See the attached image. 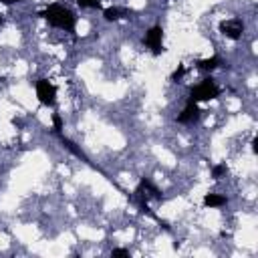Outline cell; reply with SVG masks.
Listing matches in <instances>:
<instances>
[{"label":"cell","instance_id":"6da1fadb","mask_svg":"<svg viewBox=\"0 0 258 258\" xmlns=\"http://www.w3.org/2000/svg\"><path fill=\"white\" fill-rule=\"evenodd\" d=\"M40 16L54 28H60V30H67V32H73L75 26H77V16L73 14V10H69L67 6L62 4H48Z\"/></svg>","mask_w":258,"mask_h":258},{"label":"cell","instance_id":"7a4b0ae2","mask_svg":"<svg viewBox=\"0 0 258 258\" xmlns=\"http://www.w3.org/2000/svg\"><path fill=\"white\" fill-rule=\"evenodd\" d=\"M218 95H220V89H218V85H216V81H214L212 77L204 79L202 83H198V85L191 87V91H189V99L196 101V103L212 101V99H216Z\"/></svg>","mask_w":258,"mask_h":258},{"label":"cell","instance_id":"3957f363","mask_svg":"<svg viewBox=\"0 0 258 258\" xmlns=\"http://www.w3.org/2000/svg\"><path fill=\"white\" fill-rule=\"evenodd\" d=\"M34 91H36V99L40 105L44 107H52L54 101H56V87L48 81V79H38L36 85H34Z\"/></svg>","mask_w":258,"mask_h":258},{"label":"cell","instance_id":"277c9868","mask_svg":"<svg viewBox=\"0 0 258 258\" xmlns=\"http://www.w3.org/2000/svg\"><path fill=\"white\" fill-rule=\"evenodd\" d=\"M143 44L151 50V54L159 56L163 52V28L161 26H151L143 36Z\"/></svg>","mask_w":258,"mask_h":258},{"label":"cell","instance_id":"5b68a950","mask_svg":"<svg viewBox=\"0 0 258 258\" xmlns=\"http://www.w3.org/2000/svg\"><path fill=\"white\" fill-rule=\"evenodd\" d=\"M220 32H222L226 38H230V40H238V38L242 36V32H244V24H242L240 18L222 20V22H220Z\"/></svg>","mask_w":258,"mask_h":258},{"label":"cell","instance_id":"8992f818","mask_svg":"<svg viewBox=\"0 0 258 258\" xmlns=\"http://www.w3.org/2000/svg\"><path fill=\"white\" fill-rule=\"evenodd\" d=\"M198 119H200V107H198V103H196V101L187 99V103H185L183 111L177 115V121H179V123H183V125H189V123H194V121H198Z\"/></svg>","mask_w":258,"mask_h":258},{"label":"cell","instance_id":"52a82bcc","mask_svg":"<svg viewBox=\"0 0 258 258\" xmlns=\"http://www.w3.org/2000/svg\"><path fill=\"white\" fill-rule=\"evenodd\" d=\"M135 194H139L143 200H147V198L161 200V191H159V187H157L155 183H151L147 177H141V181H139L137 187H135Z\"/></svg>","mask_w":258,"mask_h":258},{"label":"cell","instance_id":"ba28073f","mask_svg":"<svg viewBox=\"0 0 258 258\" xmlns=\"http://www.w3.org/2000/svg\"><path fill=\"white\" fill-rule=\"evenodd\" d=\"M131 14V10H127V8H119V6H109V8H105L103 10V16H105V20H121V18H125V16H129Z\"/></svg>","mask_w":258,"mask_h":258},{"label":"cell","instance_id":"9c48e42d","mask_svg":"<svg viewBox=\"0 0 258 258\" xmlns=\"http://www.w3.org/2000/svg\"><path fill=\"white\" fill-rule=\"evenodd\" d=\"M226 202L228 200L224 196H220V194H206L204 196V206L206 208H222Z\"/></svg>","mask_w":258,"mask_h":258},{"label":"cell","instance_id":"30bf717a","mask_svg":"<svg viewBox=\"0 0 258 258\" xmlns=\"http://www.w3.org/2000/svg\"><path fill=\"white\" fill-rule=\"evenodd\" d=\"M220 64H222V58H220L218 54H214V56H210V58H202V60L198 62V69H202V71H216Z\"/></svg>","mask_w":258,"mask_h":258},{"label":"cell","instance_id":"8fae6325","mask_svg":"<svg viewBox=\"0 0 258 258\" xmlns=\"http://www.w3.org/2000/svg\"><path fill=\"white\" fill-rule=\"evenodd\" d=\"M226 171H228L226 163H218V165L212 167V177H214V179H222V177L226 175Z\"/></svg>","mask_w":258,"mask_h":258},{"label":"cell","instance_id":"7c38bea8","mask_svg":"<svg viewBox=\"0 0 258 258\" xmlns=\"http://www.w3.org/2000/svg\"><path fill=\"white\" fill-rule=\"evenodd\" d=\"M62 145H64L67 149H71V151H73V153H75L77 157H83V159H87V157H85V155L81 153V149H79V147H77V145H75V143H73L71 139H67V137H62Z\"/></svg>","mask_w":258,"mask_h":258},{"label":"cell","instance_id":"4fadbf2b","mask_svg":"<svg viewBox=\"0 0 258 258\" xmlns=\"http://www.w3.org/2000/svg\"><path fill=\"white\" fill-rule=\"evenodd\" d=\"M101 2L103 0H77L81 8H101Z\"/></svg>","mask_w":258,"mask_h":258},{"label":"cell","instance_id":"5bb4252c","mask_svg":"<svg viewBox=\"0 0 258 258\" xmlns=\"http://www.w3.org/2000/svg\"><path fill=\"white\" fill-rule=\"evenodd\" d=\"M52 125H54V131H56V133L62 131V119H60L58 113H52Z\"/></svg>","mask_w":258,"mask_h":258},{"label":"cell","instance_id":"9a60e30c","mask_svg":"<svg viewBox=\"0 0 258 258\" xmlns=\"http://www.w3.org/2000/svg\"><path fill=\"white\" fill-rule=\"evenodd\" d=\"M111 256H113V258H129V250H125V248H115V250H111Z\"/></svg>","mask_w":258,"mask_h":258},{"label":"cell","instance_id":"2e32d148","mask_svg":"<svg viewBox=\"0 0 258 258\" xmlns=\"http://www.w3.org/2000/svg\"><path fill=\"white\" fill-rule=\"evenodd\" d=\"M183 73H185V69H183V64H179L175 71H173V75H171V81L173 83H177V81H181V77H183Z\"/></svg>","mask_w":258,"mask_h":258},{"label":"cell","instance_id":"e0dca14e","mask_svg":"<svg viewBox=\"0 0 258 258\" xmlns=\"http://www.w3.org/2000/svg\"><path fill=\"white\" fill-rule=\"evenodd\" d=\"M2 4H6V6H10V4H14V2H22V0H0Z\"/></svg>","mask_w":258,"mask_h":258},{"label":"cell","instance_id":"ac0fdd59","mask_svg":"<svg viewBox=\"0 0 258 258\" xmlns=\"http://www.w3.org/2000/svg\"><path fill=\"white\" fill-rule=\"evenodd\" d=\"M2 22H4V18H2V14H0V24H2Z\"/></svg>","mask_w":258,"mask_h":258}]
</instances>
